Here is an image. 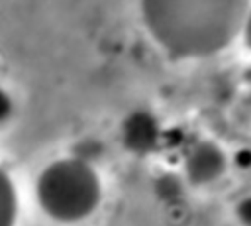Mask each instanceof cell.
I'll return each instance as SVG.
<instances>
[{
  "instance_id": "6da1fadb",
  "label": "cell",
  "mask_w": 251,
  "mask_h": 226,
  "mask_svg": "<svg viewBox=\"0 0 251 226\" xmlns=\"http://www.w3.org/2000/svg\"><path fill=\"white\" fill-rule=\"evenodd\" d=\"M151 39L173 59L222 53L243 31L249 0H139Z\"/></svg>"
},
{
  "instance_id": "7a4b0ae2",
  "label": "cell",
  "mask_w": 251,
  "mask_h": 226,
  "mask_svg": "<svg viewBox=\"0 0 251 226\" xmlns=\"http://www.w3.org/2000/svg\"><path fill=\"white\" fill-rule=\"evenodd\" d=\"M35 198L45 216L61 224L88 218L102 200V183L94 165L78 155L47 163L35 179Z\"/></svg>"
},
{
  "instance_id": "3957f363",
  "label": "cell",
  "mask_w": 251,
  "mask_h": 226,
  "mask_svg": "<svg viewBox=\"0 0 251 226\" xmlns=\"http://www.w3.org/2000/svg\"><path fill=\"white\" fill-rule=\"evenodd\" d=\"M184 179L194 187H206L224 177L227 171L226 151L210 140H198L190 143L182 157Z\"/></svg>"
},
{
  "instance_id": "277c9868",
  "label": "cell",
  "mask_w": 251,
  "mask_h": 226,
  "mask_svg": "<svg viewBox=\"0 0 251 226\" xmlns=\"http://www.w3.org/2000/svg\"><path fill=\"white\" fill-rule=\"evenodd\" d=\"M122 145L133 155H151L165 140L159 118L143 108L129 112L120 126Z\"/></svg>"
},
{
  "instance_id": "5b68a950",
  "label": "cell",
  "mask_w": 251,
  "mask_h": 226,
  "mask_svg": "<svg viewBox=\"0 0 251 226\" xmlns=\"http://www.w3.org/2000/svg\"><path fill=\"white\" fill-rule=\"evenodd\" d=\"M18 218V193L12 177L0 165V226H14Z\"/></svg>"
},
{
  "instance_id": "8992f818",
  "label": "cell",
  "mask_w": 251,
  "mask_h": 226,
  "mask_svg": "<svg viewBox=\"0 0 251 226\" xmlns=\"http://www.w3.org/2000/svg\"><path fill=\"white\" fill-rule=\"evenodd\" d=\"M235 218L241 226H251V195L239 198L235 204Z\"/></svg>"
},
{
  "instance_id": "52a82bcc",
  "label": "cell",
  "mask_w": 251,
  "mask_h": 226,
  "mask_svg": "<svg viewBox=\"0 0 251 226\" xmlns=\"http://www.w3.org/2000/svg\"><path fill=\"white\" fill-rule=\"evenodd\" d=\"M12 112H14V102L10 94L4 88H0V124H4L12 116Z\"/></svg>"
},
{
  "instance_id": "ba28073f",
  "label": "cell",
  "mask_w": 251,
  "mask_h": 226,
  "mask_svg": "<svg viewBox=\"0 0 251 226\" xmlns=\"http://www.w3.org/2000/svg\"><path fill=\"white\" fill-rule=\"evenodd\" d=\"M233 163H235L239 169H251V149H249V147L237 149V153H235V157H233Z\"/></svg>"
},
{
  "instance_id": "9c48e42d",
  "label": "cell",
  "mask_w": 251,
  "mask_h": 226,
  "mask_svg": "<svg viewBox=\"0 0 251 226\" xmlns=\"http://www.w3.org/2000/svg\"><path fill=\"white\" fill-rule=\"evenodd\" d=\"M241 37L245 41V45L251 49V8L247 12V18H245V24H243V31H241Z\"/></svg>"
}]
</instances>
